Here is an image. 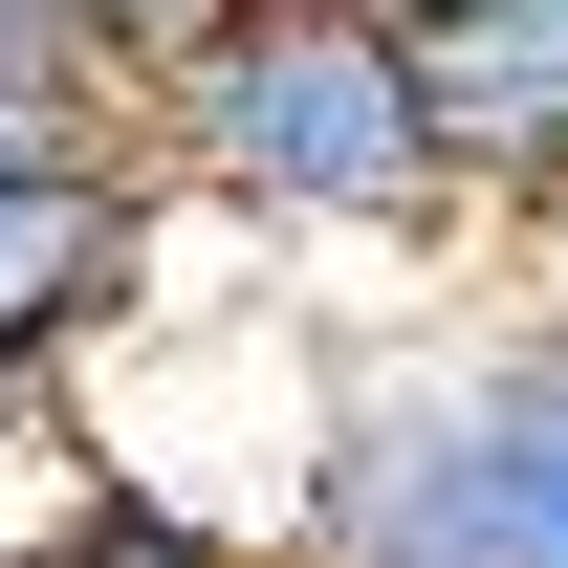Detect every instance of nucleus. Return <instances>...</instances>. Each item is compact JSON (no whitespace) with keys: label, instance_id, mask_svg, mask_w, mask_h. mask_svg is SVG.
Instances as JSON below:
<instances>
[{"label":"nucleus","instance_id":"0eeeda50","mask_svg":"<svg viewBox=\"0 0 568 568\" xmlns=\"http://www.w3.org/2000/svg\"><path fill=\"white\" fill-rule=\"evenodd\" d=\"M110 22H132V88H153L175 44H219V22H263V0H110Z\"/></svg>","mask_w":568,"mask_h":568},{"label":"nucleus","instance_id":"39448f33","mask_svg":"<svg viewBox=\"0 0 568 568\" xmlns=\"http://www.w3.org/2000/svg\"><path fill=\"white\" fill-rule=\"evenodd\" d=\"M0 132H44V153H153L132 22H110V0H0Z\"/></svg>","mask_w":568,"mask_h":568},{"label":"nucleus","instance_id":"20e7f679","mask_svg":"<svg viewBox=\"0 0 568 568\" xmlns=\"http://www.w3.org/2000/svg\"><path fill=\"white\" fill-rule=\"evenodd\" d=\"M437 67V132H459V175L503 197H568V0H459V22H416Z\"/></svg>","mask_w":568,"mask_h":568},{"label":"nucleus","instance_id":"f257e3e1","mask_svg":"<svg viewBox=\"0 0 568 568\" xmlns=\"http://www.w3.org/2000/svg\"><path fill=\"white\" fill-rule=\"evenodd\" d=\"M284 568H568V306L351 351L284 459Z\"/></svg>","mask_w":568,"mask_h":568},{"label":"nucleus","instance_id":"f03ea898","mask_svg":"<svg viewBox=\"0 0 568 568\" xmlns=\"http://www.w3.org/2000/svg\"><path fill=\"white\" fill-rule=\"evenodd\" d=\"M153 175L219 197L241 241H372V263H416V241L481 219L416 22H372V0H263V22L175 44L153 67Z\"/></svg>","mask_w":568,"mask_h":568},{"label":"nucleus","instance_id":"423d86ee","mask_svg":"<svg viewBox=\"0 0 568 568\" xmlns=\"http://www.w3.org/2000/svg\"><path fill=\"white\" fill-rule=\"evenodd\" d=\"M0 568H284V547H241V525H197V503H153V481H67L44 547H0Z\"/></svg>","mask_w":568,"mask_h":568},{"label":"nucleus","instance_id":"7ed1b4c3","mask_svg":"<svg viewBox=\"0 0 568 568\" xmlns=\"http://www.w3.org/2000/svg\"><path fill=\"white\" fill-rule=\"evenodd\" d=\"M153 153H44V132H0V394H44V372L132 306L153 263Z\"/></svg>","mask_w":568,"mask_h":568},{"label":"nucleus","instance_id":"6e6552de","mask_svg":"<svg viewBox=\"0 0 568 568\" xmlns=\"http://www.w3.org/2000/svg\"><path fill=\"white\" fill-rule=\"evenodd\" d=\"M372 22H459V0H372Z\"/></svg>","mask_w":568,"mask_h":568}]
</instances>
